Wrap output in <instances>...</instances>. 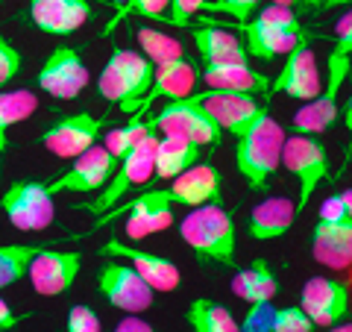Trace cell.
<instances>
[{"label": "cell", "instance_id": "obj_1", "mask_svg": "<svg viewBox=\"0 0 352 332\" xmlns=\"http://www.w3.org/2000/svg\"><path fill=\"white\" fill-rule=\"evenodd\" d=\"M335 36L338 41L326 59L323 92L294 115V129L302 132V136H320V132L332 129L338 121V94L352 68V15L349 12H344L335 21Z\"/></svg>", "mask_w": 352, "mask_h": 332}, {"label": "cell", "instance_id": "obj_2", "mask_svg": "<svg viewBox=\"0 0 352 332\" xmlns=\"http://www.w3.org/2000/svg\"><path fill=\"white\" fill-rule=\"evenodd\" d=\"M182 241L194 250V256L208 264L238 268L235 262V218L220 203H206L188 212L179 224Z\"/></svg>", "mask_w": 352, "mask_h": 332}, {"label": "cell", "instance_id": "obj_3", "mask_svg": "<svg viewBox=\"0 0 352 332\" xmlns=\"http://www.w3.org/2000/svg\"><path fill=\"white\" fill-rule=\"evenodd\" d=\"M153 74H156V65L147 56H141L135 50L115 48L100 76H97V92L106 103L120 106V112H141L144 97L153 85Z\"/></svg>", "mask_w": 352, "mask_h": 332}, {"label": "cell", "instance_id": "obj_4", "mask_svg": "<svg viewBox=\"0 0 352 332\" xmlns=\"http://www.w3.org/2000/svg\"><path fill=\"white\" fill-rule=\"evenodd\" d=\"M282 145H285V129L264 112L244 136L235 138V165L238 174L250 183L252 191H261L282 165Z\"/></svg>", "mask_w": 352, "mask_h": 332}, {"label": "cell", "instance_id": "obj_5", "mask_svg": "<svg viewBox=\"0 0 352 332\" xmlns=\"http://www.w3.org/2000/svg\"><path fill=\"white\" fill-rule=\"evenodd\" d=\"M238 30L244 32L247 56H256L261 62H270V59L282 56V53H291L296 44L305 39L302 24L294 9L273 6V3L258 9V12Z\"/></svg>", "mask_w": 352, "mask_h": 332}, {"label": "cell", "instance_id": "obj_6", "mask_svg": "<svg viewBox=\"0 0 352 332\" xmlns=\"http://www.w3.org/2000/svg\"><path fill=\"white\" fill-rule=\"evenodd\" d=\"M282 165L288 168V174L300 185V197H296V218H300L311 197L317 191L326 176H329V153L326 145L317 141V136H302V132H294V136H285L282 145Z\"/></svg>", "mask_w": 352, "mask_h": 332}, {"label": "cell", "instance_id": "obj_7", "mask_svg": "<svg viewBox=\"0 0 352 332\" xmlns=\"http://www.w3.org/2000/svg\"><path fill=\"white\" fill-rule=\"evenodd\" d=\"M156 138H159V132L153 129L150 136H144L138 141L135 147H132L124 159H118V168L115 174L109 176V183L100 194L94 197L91 203H85V206H76V212H91V215H103L109 212L115 203L124 200V194L129 191V188H135V185H144L150 176H153V153H156Z\"/></svg>", "mask_w": 352, "mask_h": 332}, {"label": "cell", "instance_id": "obj_8", "mask_svg": "<svg viewBox=\"0 0 352 332\" xmlns=\"http://www.w3.org/2000/svg\"><path fill=\"white\" fill-rule=\"evenodd\" d=\"M0 212L21 232H41L56 218L47 185L36 183V180H15L9 185L3 197H0Z\"/></svg>", "mask_w": 352, "mask_h": 332}, {"label": "cell", "instance_id": "obj_9", "mask_svg": "<svg viewBox=\"0 0 352 332\" xmlns=\"http://www.w3.org/2000/svg\"><path fill=\"white\" fill-rule=\"evenodd\" d=\"M188 101L200 106L203 112L220 127V132L226 129L232 138L244 136V132L267 112V106H261L256 101V94L217 92V88H206L200 94H188Z\"/></svg>", "mask_w": 352, "mask_h": 332}, {"label": "cell", "instance_id": "obj_10", "mask_svg": "<svg viewBox=\"0 0 352 332\" xmlns=\"http://www.w3.org/2000/svg\"><path fill=\"white\" fill-rule=\"evenodd\" d=\"M97 291L126 315L147 312L153 306V297H156V291L126 262H118V259L100 264V271H97Z\"/></svg>", "mask_w": 352, "mask_h": 332}, {"label": "cell", "instance_id": "obj_11", "mask_svg": "<svg viewBox=\"0 0 352 332\" xmlns=\"http://www.w3.org/2000/svg\"><path fill=\"white\" fill-rule=\"evenodd\" d=\"M153 129L159 132V136H179V138H188L191 145L197 147H212L220 141V127L214 124L212 118L197 103H191L188 97H182V101H170L168 106L162 109V112L153 118Z\"/></svg>", "mask_w": 352, "mask_h": 332}, {"label": "cell", "instance_id": "obj_12", "mask_svg": "<svg viewBox=\"0 0 352 332\" xmlns=\"http://www.w3.org/2000/svg\"><path fill=\"white\" fill-rule=\"evenodd\" d=\"M106 127L103 118H94L91 112H74L62 115L56 124H50L41 132V145L56 159H76L88 147L100 141V132Z\"/></svg>", "mask_w": 352, "mask_h": 332}, {"label": "cell", "instance_id": "obj_13", "mask_svg": "<svg viewBox=\"0 0 352 332\" xmlns=\"http://www.w3.org/2000/svg\"><path fill=\"white\" fill-rule=\"evenodd\" d=\"M80 271H82V253L41 247L36 253V259L30 262L27 276H30V285L36 294L59 297L65 291H71V285L76 282Z\"/></svg>", "mask_w": 352, "mask_h": 332}, {"label": "cell", "instance_id": "obj_14", "mask_svg": "<svg viewBox=\"0 0 352 332\" xmlns=\"http://www.w3.org/2000/svg\"><path fill=\"white\" fill-rule=\"evenodd\" d=\"M115 168H118V159L106 147L94 145V147H88L85 153H80L68 171L59 174L56 180L44 183V185H47V194L50 197L65 194V191L88 194V191H97V188H103L109 183V176L115 174Z\"/></svg>", "mask_w": 352, "mask_h": 332}, {"label": "cell", "instance_id": "obj_15", "mask_svg": "<svg viewBox=\"0 0 352 332\" xmlns=\"http://www.w3.org/2000/svg\"><path fill=\"white\" fill-rule=\"evenodd\" d=\"M285 65L279 76L270 83L267 88V97L270 94H288L291 101H314L317 94L323 92V76H320V68H317V59L308 41L302 39L291 53H285Z\"/></svg>", "mask_w": 352, "mask_h": 332}, {"label": "cell", "instance_id": "obj_16", "mask_svg": "<svg viewBox=\"0 0 352 332\" xmlns=\"http://www.w3.org/2000/svg\"><path fill=\"white\" fill-rule=\"evenodd\" d=\"M97 253H100V256H109V259H124L153 291H176L182 285V271L176 268V262L159 256V253L129 247V245H124V241H118V238L106 241Z\"/></svg>", "mask_w": 352, "mask_h": 332}, {"label": "cell", "instance_id": "obj_17", "mask_svg": "<svg viewBox=\"0 0 352 332\" xmlns=\"http://www.w3.org/2000/svg\"><path fill=\"white\" fill-rule=\"evenodd\" d=\"M88 85V68L76 48H56L38 71V88L56 101H74Z\"/></svg>", "mask_w": 352, "mask_h": 332}, {"label": "cell", "instance_id": "obj_18", "mask_svg": "<svg viewBox=\"0 0 352 332\" xmlns=\"http://www.w3.org/2000/svg\"><path fill=\"white\" fill-rule=\"evenodd\" d=\"M300 309L314 326H335L349 318V285L332 276H311L302 285Z\"/></svg>", "mask_w": 352, "mask_h": 332}, {"label": "cell", "instance_id": "obj_19", "mask_svg": "<svg viewBox=\"0 0 352 332\" xmlns=\"http://www.w3.org/2000/svg\"><path fill=\"white\" fill-rule=\"evenodd\" d=\"M124 229L129 238H147L153 232H162L173 224V200L168 188H150L147 194L135 197L124 209Z\"/></svg>", "mask_w": 352, "mask_h": 332}, {"label": "cell", "instance_id": "obj_20", "mask_svg": "<svg viewBox=\"0 0 352 332\" xmlns=\"http://www.w3.org/2000/svg\"><path fill=\"white\" fill-rule=\"evenodd\" d=\"M91 0H30L32 27L47 36H71L91 18Z\"/></svg>", "mask_w": 352, "mask_h": 332}, {"label": "cell", "instance_id": "obj_21", "mask_svg": "<svg viewBox=\"0 0 352 332\" xmlns=\"http://www.w3.org/2000/svg\"><path fill=\"white\" fill-rule=\"evenodd\" d=\"M220 171L208 162H197L188 171H182L179 176H173V183L168 185V194L173 206H206V203H217L220 200Z\"/></svg>", "mask_w": 352, "mask_h": 332}, {"label": "cell", "instance_id": "obj_22", "mask_svg": "<svg viewBox=\"0 0 352 332\" xmlns=\"http://www.w3.org/2000/svg\"><path fill=\"white\" fill-rule=\"evenodd\" d=\"M197 80H200V68H197L188 56L156 65L153 85H150V92L144 97L141 112H147V109L153 106V101H159V97H168V101H182V97H188L194 92Z\"/></svg>", "mask_w": 352, "mask_h": 332}, {"label": "cell", "instance_id": "obj_23", "mask_svg": "<svg viewBox=\"0 0 352 332\" xmlns=\"http://www.w3.org/2000/svg\"><path fill=\"white\" fill-rule=\"evenodd\" d=\"M200 80L217 92H238V94H267L270 80L261 71H252L250 62H212L203 65Z\"/></svg>", "mask_w": 352, "mask_h": 332}, {"label": "cell", "instance_id": "obj_24", "mask_svg": "<svg viewBox=\"0 0 352 332\" xmlns=\"http://www.w3.org/2000/svg\"><path fill=\"white\" fill-rule=\"evenodd\" d=\"M311 256L314 262H320L332 271H349L352 220H344V224H323V220H317L311 232Z\"/></svg>", "mask_w": 352, "mask_h": 332}, {"label": "cell", "instance_id": "obj_25", "mask_svg": "<svg viewBox=\"0 0 352 332\" xmlns=\"http://www.w3.org/2000/svg\"><path fill=\"white\" fill-rule=\"evenodd\" d=\"M294 224H296L294 200H288V197H267L250 212L247 232L256 241H270V238H282Z\"/></svg>", "mask_w": 352, "mask_h": 332}, {"label": "cell", "instance_id": "obj_26", "mask_svg": "<svg viewBox=\"0 0 352 332\" xmlns=\"http://www.w3.org/2000/svg\"><path fill=\"white\" fill-rule=\"evenodd\" d=\"M200 162V147L191 145L188 138L179 136H159L156 138V153H153V174L156 180H173L191 165Z\"/></svg>", "mask_w": 352, "mask_h": 332}, {"label": "cell", "instance_id": "obj_27", "mask_svg": "<svg viewBox=\"0 0 352 332\" xmlns=\"http://www.w3.org/2000/svg\"><path fill=\"white\" fill-rule=\"evenodd\" d=\"M194 44H197V53H200L203 65H212V62H247V48L244 41L232 32L220 30V27H200L194 30Z\"/></svg>", "mask_w": 352, "mask_h": 332}, {"label": "cell", "instance_id": "obj_28", "mask_svg": "<svg viewBox=\"0 0 352 332\" xmlns=\"http://www.w3.org/2000/svg\"><path fill=\"white\" fill-rule=\"evenodd\" d=\"M279 291L276 285V273L270 271V264L264 259H256L247 268H235L232 276V294L241 297L244 303H261V300H273Z\"/></svg>", "mask_w": 352, "mask_h": 332}, {"label": "cell", "instance_id": "obj_29", "mask_svg": "<svg viewBox=\"0 0 352 332\" xmlns=\"http://www.w3.org/2000/svg\"><path fill=\"white\" fill-rule=\"evenodd\" d=\"M36 109H38V94L30 92V88H9V92H0V156L6 153V145H9L6 138H9V132H12V127L32 118Z\"/></svg>", "mask_w": 352, "mask_h": 332}, {"label": "cell", "instance_id": "obj_30", "mask_svg": "<svg viewBox=\"0 0 352 332\" xmlns=\"http://www.w3.org/2000/svg\"><path fill=\"white\" fill-rule=\"evenodd\" d=\"M185 320H188V326L194 332H241L232 312H229L223 303L208 300V297L191 300L188 312H185Z\"/></svg>", "mask_w": 352, "mask_h": 332}, {"label": "cell", "instance_id": "obj_31", "mask_svg": "<svg viewBox=\"0 0 352 332\" xmlns=\"http://www.w3.org/2000/svg\"><path fill=\"white\" fill-rule=\"evenodd\" d=\"M44 245H0V291L12 289L30 271V262Z\"/></svg>", "mask_w": 352, "mask_h": 332}, {"label": "cell", "instance_id": "obj_32", "mask_svg": "<svg viewBox=\"0 0 352 332\" xmlns=\"http://www.w3.org/2000/svg\"><path fill=\"white\" fill-rule=\"evenodd\" d=\"M135 39H138V48H141V56H147L153 65H162V62H173V59H182L185 50L182 44L164 36L159 30H150V27H138L135 30Z\"/></svg>", "mask_w": 352, "mask_h": 332}, {"label": "cell", "instance_id": "obj_33", "mask_svg": "<svg viewBox=\"0 0 352 332\" xmlns=\"http://www.w3.org/2000/svg\"><path fill=\"white\" fill-rule=\"evenodd\" d=\"M135 115L138 118H132L126 127H118V129L106 132V150L112 153L115 159H124L141 138L153 132V118H144V112H135Z\"/></svg>", "mask_w": 352, "mask_h": 332}, {"label": "cell", "instance_id": "obj_34", "mask_svg": "<svg viewBox=\"0 0 352 332\" xmlns=\"http://www.w3.org/2000/svg\"><path fill=\"white\" fill-rule=\"evenodd\" d=\"M168 3L170 0H124L118 6V12L112 18V24L106 27V32H112L120 21H126L129 15H138V18H153V21H162L164 12H168Z\"/></svg>", "mask_w": 352, "mask_h": 332}, {"label": "cell", "instance_id": "obj_35", "mask_svg": "<svg viewBox=\"0 0 352 332\" xmlns=\"http://www.w3.org/2000/svg\"><path fill=\"white\" fill-rule=\"evenodd\" d=\"M261 0H206L200 12H212V15H229L238 27H244L247 21L258 12Z\"/></svg>", "mask_w": 352, "mask_h": 332}, {"label": "cell", "instance_id": "obj_36", "mask_svg": "<svg viewBox=\"0 0 352 332\" xmlns=\"http://www.w3.org/2000/svg\"><path fill=\"white\" fill-rule=\"evenodd\" d=\"M273 332H314V324L300 306H285L273 312Z\"/></svg>", "mask_w": 352, "mask_h": 332}, {"label": "cell", "instance_id": "obj_37", "mask_svg": "<svg viewBox=\"0 0 352 332\" xmlns=\"http://www.w3.org/2000/svg\"><path fill=\"white\" fill-rule=\"evenodd\" d=\"M323 224H344V220H352V191H340L326 197L320 203V218Z\"/></svg>", "mask_w": 352, "mask_h": 332}, {"label": "cell", "instance_id": "obj_38", "mask_svg": "<svg viewBox=\"0 0 352 332\" xmlns=\"http://www.w3.org/2000/svg\"><path fill=\"white\" fill-rule=\"evenodd\" d=\"M273 312L276 306L273 300H261V303H250L247 318L241 320V332H273Z\"/></svg>", "mask_w": 352, "mask_h": 332}, {"label": "cell", "instance_id": "obj_39", "mask_svg": "<svg viewBox=\"0 0 352 332\" xmlns=\"http://www.w3.org/2000/svg\"><path fill=\"white\" fill-rule=\"evenodd\" d=\"M21 65H24V56H21V50L3 36V32H0V85L12 83L15 76L21 74Z\"/></svg>", "mask_w": 352, "mask_h": 332}, {"label": "cell", "instance_id": "obj_40", "mask_svg": "<svg viewBox=\"0 0 352 332\" xmlns=\"http://www.w3.org/2000/svg\"><path fill=\"white\" fill-rule=\"evenodd\" d=\"M206 0H170L168 3V12H164V24H170V27H185V24H191V18L200 12Z\"/></svg>", "mask_w": 352, "mask_h": 332}, {"label": "cell", "instance_id": "obj_41", "mask_svg": "<svg viewBox=\"0 0 352 332\" xmlns=\"http://www.w3.org/2000/svg\"><path fill=\"white\" fill-rule=\"evenodd\" d=\"M68 332H100V318L91 306L68 309Z\"/></svg>", "mask_w": 352, "mask_h": 332}, {"label": "cell", "instance_id": "obj_42", "mask_svg": "<svg viewBox=\"0 0 352 332\" xmlns=\"http://www.w3.org/2000/svg\"><path fill=\"white\" fill-rule=\"evenodd\" d=\"M30 315H18L12 312V306H9L3 297H0V332H9V329H15L21 320H27Z\"/></svg>", "mask_w": 352, "mask_h": 332}, {"label": "cell", "instance_id": "obj_43", "mask_svg": "<svg viewBox=\"0 0 352 332\" xmlns=\"http://www.w3.org/2000/svg\"><path fill=\"white\" fill-rule=\"evenodd\" d=\"M115 332H156V329H153V324H147V320H141L138 315H129L115 326Z\"/></svg>", "mask_w": 352, "mask_h": 332}, {"label": "cell", "instance_id": "obj_44", "mask_svg": "<svg viewBox=\"0 0 352 332\" xmlns=\"http://www.w3.org/2000/svg\"><path fill=\"white\" fill-rule=\"evenodd\" d=\"M273 6H285V9H294V6H300V3H308V0H270Z\"/></svg>", "mask_w": 352, "mask_h": 332}, {"label": "cell", "instance_id": "obj_45", "mask_svg": "<svg viewBox=\"0 0 352 332\" xmlns=\"http://www.w3.org/2000/svg\"><path fill=\"white\" fill-rule=\"evenodd\" d=\"M352 0H326V3L320 6V9H332V6H349Z\"/></svg>", "mask_w": 352, "mask_h": 332}]
</instances>
